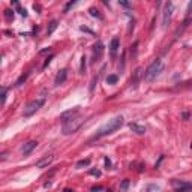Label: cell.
Segmentation results:
<instances>
[{
  "mask_svg": "<svg viewBox=\"0 0 192 192\" xmlns=\"http://www.w3.org/2000/svg\"><path fill=\"white\" fill-rule=\"evenodd\" d=\"M123 122H125L123 116H117V117L108 120V123H105L104 126H101V128L98 129V132L93 135L92 141H93V140H99V138H104V137H107V135L114 134L117 129H120V128L123 126Z\"/></svg>",
  "mask_w": 192,
  "mask_h": 192,
  "instance_id": "obj_1",
  "label": "cell"
},
{
  "mask_svg": "<svg viewBox=\"0 0 192 192\" xmlns=\"http://www.w3.org/2000/svg\"><path fill=\"white\" fill-rule=\"evenodd\" d=\"M86 123V119L81 117V116H75L66 122H63V126H62V131H63V135H71V134H75L83 125Z\"/></svg>",
  "mask_w": 192,
  "mask_h": 192,
  "instance_id": "obj_2",
  "label": "cell"
},
{
  "mask_svg": "<svg viewBox=\"0 0 192 192\" xmlns=\"http://www.w3.org/2000/svg\"><path fill=\"white\" fill-rule=\"evenodd\" d=\"M162 71H164V62L161 59H156V60H153L149 65V68L146 71H144L143 77H144V80H146V81H153L156 77L161 75Z\"/></svg>",
  "mask_w": 192,
  "mask_h": 192,
  "instance_id": "obj_3",
  "label": "cell"
},
{
  "mask_svg": "<svg viewBox=\"0 0 192 192\" xmlns=\"http://www.w3.org/2000/svg\"><path fill=\"white\" fill-rule=\"evenodd\" d=\"M45 104V98H39V99H35V101H32V102H29L27 105H26V108H24V117H30V116H33L36 111H39L41 108H42V105Z\"/></svg>",
  "mask_w": 192,
  "mask_h": 192,
  "instance_id": "obj_4",
  "label": "cell"
},
{
  "mask_svg": "<svg viewBox=\"0 0 192 192\" xmlns=\"http://www.w3.org/2000/svg\"><path fill=\"white\" fill-rule=\"evenodd\" d=\"M171 15H173V3H165V9L162 14V29H167L168 24L171 21Z\"/></svg>",
  "mask_w": 192,
  "mask_h": 192,
  "instance_id": "obj_5",
  "label": "cell"
},
{
  "mask_svg": "<svg viewBox=\"0 0 192 192\" xmlns=\"http://www.w3.org/2000/svg\"><path fill=\"white\" fill-rule=\"evenodd\" d=\"M104 56V44L101 41H98L93 47V62H99Z\"/></svg>",
  "mask_w": 192,
  "mask_h": 192,
  "instance_id": "obj_6",
  "label": "cell"
},
{
  "mask_svg": "<svg viewBox=\"0 0 192 192\" xmlns=\"http://www.w3.org/2000/svg\"><path fill=\"white\" fill-rule=\"evenodd\" d=\"M173 188L176 189V192H189L192 186H191L189 182H183V180H173Z\"/></svg>",
  "mask_w": 192,
  "mask_h": 192,
  "instance_id": "obj_7",
  "label": "cell"
},
{
  "mask_svg": "<svg viewBox=\"0 0 192 192\" xmlns=\"http://www.w3.org/2000/svg\"><path fill=\"white\" fill-rule=\"evenodd\" d=\"M78 113H80V107H75V108H72V110H68V111L62 113V114H60V120H62V123L66 122V120H69V119H72V117L78 116Z\"/></svg>",
  "mask_w": 192,
  "mask_h": 192,
  "instance_id": "obj_8",
  "label": "cell"
},
{
  "mask_svg": "<svg viewBox=\"0 0 192 192\" xmlns=\"http://www.w3.org/2000/svg\"><path fill=\"white\" fill-rule=\"evenodd\" d=\"M36 146H38V141H35V140H32V141H27L26 144L23 146V155L24 156H27V155H30L32 152H33V149H36Z\"/></svg>",
  "mask_w": 192,
  "mask_h": 192,
  "instance_id": "obj_9",
  "label": "cell"
},
{
  "mask_svg": "<svg viewBox=\"0 0 192 192\" xmlns=\"http://www.w3.org/2000/svg\"><path fill=\"white\" fill-rule=\"evenodd\" d=\"M54 161V156L53 155H47V156H42L39 161H36V167L38 168H45V167H48L51 162Z\"/></svg>",
  "mask_w": 192,
  "mask_h": 192,
  "instance_id": "obj_10",
  "label": "cell"
},
{
  "mask_svg": "<svg viewBox=\"0 0 192 192\" xmlns=\"http://www.w3.org/2000/svg\"><path fill=\"white\" fill-rule=\"evenodd\" d=\"M119 48H120V39H119L117 36H114V38L111 39V42H110V53H111V57H113V59L116 57Z\"/></svg>",
  "mask_w": 192,
  "mask_h": 192,
  "instance_id": "obj_11",
  "label": "cell"
},
{
  "mask_svg": "<svg viewBox=\"0 0 192 192\" xmlns=\"http://www.w3.org/2000/svg\"><path fill=\"white\" fill-rule=\"evenodd\" d=\"M66 78H68V69H62L59 74L56 75L54 84H56V86H60V84H63V83L66 81Z\"/></svg>",
  "mask_w": 192,
  "mask_h": 192,
  "instance_id": "obj_12",
  "label": "cell"
},
{
  "mask_svg": "<svg viewBox=\"0 0 192 192\" xmlns=\"http://www.w3.org/2000/svg\"><path fill=\"white\" fill-rule=\"evenodd\" d=\"M141 77H143V71H141V68H137L135 72H134V75H132V78H131V83L134 84V89L138 87V83H140Z\"/></svg>",
  "mask_w": 192,
  "mask_h": 192,
  "instance_id": "obj_13",
  "label": "cell"
},
{
  "mask_svg": "<svg viewBox=\"0 0 192 192\" xmlns=\"http://www.w3.org/2000/svg\"><path fill=\"white\" fill-rule=\"evenodd\" d=\"M129 128L137 134V135H144L146 134V128L141 126V125H137V123H129Z\"/></svg>",
  "mask_w": 192,
  "mask_h": 192,
  "instance_id": "obj_14",
  "label": "cell"
},
{
  "mask_svg": "<svg viewBox=\"0 0 192 192\" xmlns=\"http://www.w3.org/2000/svg\"><path fill=\"white\" fill-rule=\"evenodd\" d=\"M57 26H59V24H57V21L56 20H53L50 24H48V27H47V35H51L56 29H57Z\"/></svg>",
  "mask_w": 192,
  "mask_h": 192,
  "instance_id": "obj_15",
  "label": "cell"
},
{
  "mask_svg": "<svg viewBox=\"0 0 192 192\" xmlns=\"http://www.w3.org/2000/svg\"><path fill=\"white\" fill-rule=\"evenodd\" d=\"M6 93H8V87H0V104L6 102Z\"/></svg>",
  "mask_w": 192,
  "mask_h": 192,
  "instance_id": "obj_16",
  "label": "cell"
},
{
  "mask_svg": "<svg viewBox=\"0 0 192 192\" xmlns=\"http://www.w3.org/2000/svg\"><path fill=\"white\" fill-rule=\"evenodd\" d=\"M104 71H105V68H102L99 74L96 75V77H95L93 80H92V84H90V92H93V90H95V86H96V83H98V80L101 78V75H102V72H104Z\"/></svg>",
  "mask_w": 192,
  "mask_h": 192,
  "instance_id": "obj_17",
  "label": "cell"
},
{
  "mask_svg": "<svg viewBox=\"0 0 192 192\" xmlns=\"http://www.w3.org/2000/svg\"><path fill=\"white\" fill-rule=\"evenodd\" d=\"M117 81H119V77L116 74H111V75L107 77V84H116Z\"/></svg>",
  "mask_w": 192,
  "mask_h": 192,
  "instance_id": "obj_18",
  "label": "cell"
},
{
  "mask_svg": "<svg viewBox=\"0 0 192 192\" xmlns=\"http://www.w3.org/2000/svg\"><path fill=\"white\" fill-rule=\"evenodd\" d=\"M90 159H81V161H78L77 162V168H84V167H89L90 165Z\"/></svg>",
  "mask_w": 192,
  "mask_h": 192,
  "instance_id": "obj_19",
  "label": "cell"
},
{
  "mask_svg": "<svg viewBox=\"0 0 192 192\" xmlns=\"http://www.w3.org/2000/svg\"><path fill=\"white\" fill-rule=\"evenodd\" d=\"M129 185H131V180H129V179H125L122 183H120V191H122V192H125V191L129 188Z\"/></svg>",
  "mask_w": 192,
  "mask_h": 192,
  "instance_id": "obj_20",
  "label": "cell"
},
{
  "mask_svg": "<svg viewBox=\"0 0 192 192\" xmlns=\"http://www.w3.org/2000/svg\"><path fill=\"white\" fill-rule=\"evenodd\" d=\"M90 15H92V17H98L99 20H102V15L99 14L98 9H95V8H90Z\"/></svg>",
  "mask_w": 192,
  "mask_h": 192,
  "instance_id": "obj_21",
  "label": "cell"
},
{
  "mask_svg": "<svg viewBox=\"0 0 192 192\" xmlns=\"http://www.w3.org/2000/svg\"><path fill=\"white\" fill-rule=\"evenodd\" d=\"M86 63H87V59L83 56V59H81V69H80L81 74H86Z\"/></svg>",
  "mask_w": 192,
  "mask_h": 192,
  "instance_id": "obj_22",
  "label": "cell"
},
{
  "mask_svg": "<svg viewBox=\"0 0 192 192\" xmlns=\"http://www.w3.org/2000/svg\"><path fill=\"white\" fill-rule=\"evenodd\" d=\"M27 75H29V74H24V75H21V77L18 78V81H17V86H21V84H23V81H26Z\"/></svg>",
  "mask_w": 192,
  "mask_h": 192,
  "instance_id": "obj_23",
  "label": "cell"
},
{
  "mask_svg": "<svg viewBox=\"0 0 192 192\" xmlns=\"http://www.w3.org/2000/svg\"><path fill=\"white\" fill-rule=\"evenodd\" d=\"M74 5H77V2H68V3H66V6H65V9H63V11H65V12H68V11H69V9H71V8H72V6H74Z\"/></svg>",
  "mask_w": 192,
  "mask_h": 192,
  "instance_id": "obj_24",
  "label": "cell"
},
{
  "mask_svg": "<svg viewBox=\"0 0 192 192\" xmlns=\"http://www.w3.org/2000/svg\"><path fill=\"white\" fill-rule=\"evenodd\" d=\"M89 173H90L92 176H96V177H101V174H102V173H101L99 170H90Z\"/></svg>",
  "mask_w": 192,
  "mask_h": 192,
  "instance_id": "obj_25",
  "label": "cell"
},
{
  "mask_svg": "<svg viewBox=\"0 0 192 192\" xmlns=\"http://www.w3.org/2000/svg\"><path fill=\"white\" fill-rule=\"evenodd\" d=\"M53 57H54V56H50V57H48V59H47V60L44 62V66H42L44 69H45V68H47L48 65H50V62H51V59H53Z\"/></svg>",
  "mask_w": 192,
  "mask_h": 192,
  "instance_id": "obj_26",
  "label": "cell"
},
{
  "mask_svg": "<svg viewBox=\"0 0 192 192\" xmlns=\"http://www.w3.org/2000/svg\"><path fill=\"white\" fill-rule=\"evenodd\" d=\"M5 17H6V18H11V17H14V11H11V9L5 11Z\"/></svg>",
  "mask_w": 192,
  "mask_h": 192,
  "instance_id": "obj_27",
  "label": "cell"
},
{
  "mask_svg": "<svg viewBox=\"0 0 192 192\" xmlns=\"http://www.w3.org/2000/svg\"><path fill=\"white\" fill-rule=\"evenodd\" d=\"M20 14H21L23 17H27V11H26V9H20Z\"/></svg>",
  "mask_w": 192,
  "mask_h": 192,
  "instance_id": "obj_28",
  "label": "cell"
},
{
  "mask_svg": "<svg viewBox=\"0 0 192 192\" xmlns=\"http://www.w3.org/2000/svg\"><path fill=\"white\" fill-rule=\"evenodd\" d=\"M105 165H107V167H110V165H111V162H110V159H108V158H105Z\"/></svg>",
  "mask_w": 192,
  "mask_h": 192,
  "instance_id": "obj_29",
  "label": "cell"
},
{
  "mask_svg": "<svg viewBox=\"0 0 192 192\" xmlns=\"http://www.w3.org/2000/svg\"><path fill=\"white\" fill-rule=\"evenodd\" d=\"M182 117H183V119H188V117H189V113H183Z\"/></svg>",
  "mask_w": 192,
  "mask_h": 192,
  "instance_id": "obj_30",
  "label": "cell"
},
{
  "mask_svg": "<svg viewBox=\"0 0 192 192\" xmlns=\"http://www.w3.org/2000/svg\"><path fill=\"white\" fill-rule=\"evenodd\" d=\"M65 192H72V191L71 189H65Z\"/></svg>",
  "mask_w": 192,
  "mask_h": 192,
  "instance_id": "obj_31",
  "label": "cell"
}]
</instances>
